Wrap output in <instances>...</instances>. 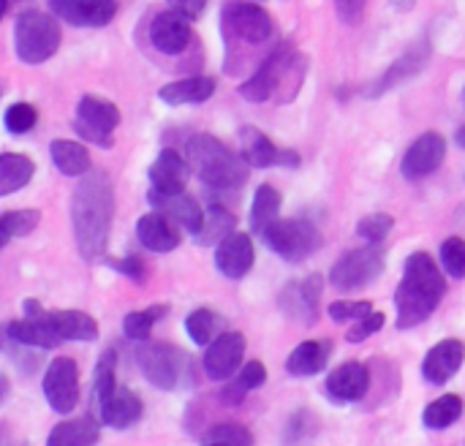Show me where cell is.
Masks as SVG:
<instances>
[{
	"mask_svg": "<svg viewBox=\"0 0 465 446\" xmlns=\"http://www.w3.org/2000/svg\"><path fill=\"white\" fill-rule=\"evenodd\" d=\"M114 215V191L106 172L95 169L82 177L71 196V223L79 256L84 262H106L109 232Z\"/></svg>",
	"mask_w": 465,
	"mask_h": 446,
	"instance_id": "obj_1",
	"label": "cell"
},
{
	"mask_svg": "<svg viewBox=\"0 0 465 446\" xmlns=\"http://www.w3.org/2000/svg\"><path fill=\"white\" fill-rule=\"evenodd\" d=\"M447 294V281L428 251H417L406 259L401 286L395 292V327L411 330L428 322Z\"/></svg>",
	"mask_w": 465,
	"mask_h": 446,
	"instance_id": "obj_2",
	"label": "cell"
},
{
	"mask_svg": "<svg viewBox=\"0 0 465 446\" xmlns=\"http://www.w3.org/2000/svg\"><path fill=\"white\" fill-rule=\"evenodd\" d=\"M185 158L191 164V172L210 188H242L251 172V164L242 158V153H234L210 134L191 136L185 144Z\"/></svg>",
	"mask_w": 465,
	"mask_h": 446,
	"instance_id": "obj_3",
	"label": "cell"
},
{
	"mask_svg": "<svg viewBox=\"0 0 465 446\" xmlns=\"http://www.w3.org/2000/svg\"><path fill=\"white\" fill-rule=\"evenodd\" d=\"M305 57L292 44H278L275 52L259 65V71L240 84V95L251 104H262L272 98L278 90H289V101L297 95L308 68Z\"/></svg>",
	"mask_w": 465,
	"mask_h": 446,
	"instance_id": "obj_4",
	"label": "cell"
},
{
	"mask_svg": "<svg viewBox=\"0 0 465 446\" xmlns=\"http://www.w3.org/2000/svg\"><path fill=\"white\" fill-rule=\"evenodd\" d=\"M60 38H63V30H60V19L54 14L30 8L16 16L14 44H16V55L22 63L38 65V63L49 60L57 52Z\"/></svg>",
	"mask_w": 465,
	"mask_h": 446,
	"instance_id": "obj_5",
	"label": "cell"
},
{
	"mask_svg": "<svg viewBox=\"0 0 465 446\" xmlns=\"http://www.w3.org/2000/svg\"><path fill=\"white\" fill-rule=\"evenodd\" d=\"M262 240L270 245V251H275L283 262H305L311 259L319 248H322V232L313 221L305 218H278L264 234Z\"/></svg>",
	"mask_w": 465,
	"mask_h": 446,
	"instance_id": "obj_6",
	"label": "cell"
},
{
	"mask_svg": "<svg viewBox=\"0 0 465 446\" xmlns=\"http://www.w3.org/2000/svg\"><path fill=\"white\" fill-rule=\"evenodd\" d=\"M384 273V251L379 245L357 248L341 256L330 270V286L338 292H357L371 286Z\"/></svg>",
	"mask_w": 465,
	"mask_h": 446,
	"instance_id": "obj_7",
	"label": "cell"
},
{
	"mask_svg": "<svg viewBox=\"0 0 465 446\" xmlns=\"http://www.w3.org/2000/svg\"><path fill=\"white\" fill-rule=\"evenodd\" d=\"M120 125V109L98 95H84L76 106L74 117V131L84 139L93 142L104 150L114 144V131Z\"/></svg>",
	"mask_w": 465,
	"mask_h": 446,
	"instance_id": "obj_8",
	"label": "cell"
},
{
	"mask_svg": "<svg viewBox=\"0 0 465 446\" xmlns=\"http://www.w3.org/2000/svg\"><path fill=\"white\" fill-rule=\"evenodd\" d=\"M185 365H188V357L177 346H169V343H150L139 352V368L144 379L163 392L180 384Z\"/></svg>",
	"mask_w": 465,
	"mask_h": 446,
	"instance_id": "obj_9",
	"label": "cell"
},
{
	"mask_svg": "<svg viewBox=\"0 0 465 446\" xmlns=\"http://www.w3.org/2000/svg\"><path fill=\"white\" fill-rule=\"evenodd\" d=\"M44 398L57 414H68L79 403V368L71 357H57L46 365L41 382Z\"/></svg>",
	"mask_w": 465,
	"mask_h": 446,
	"instance_id": "obj_10",
	"label": "cell"
},
{
	"mask_svg": "<svg viewBox=\"0 0 465 446\" xmlns=\"http://www.w3.org/2000/svg\"><path fill=\"white\" fill-rule=\"evenodd\" d=\"M223 25L248 44H264L272 35V16L262 5L245 0H229L223 5Z\"/></svg>",
	"mask_w": 465,
	"mask_h": 446,
	"instance_id": "obj_11",
	"label": "cell"
},
{
	"mask_svg": "<svg viewBox=\"0 0 465 446\" xmlns=\"http://www.w3.org/2000/svg\"><path fill=\"white\" fill-rule=\"evenodd\" d=\"M324 292V275L313 273L305 281H294L281 292V311L300 322V324H313L319 319V302Z\"/></svg>",
	"mask_w": 465,
	"mask_h": 446,
	"instance_id": "obj_12",
	"label": "cell"
},
{
	"mask_svg": "<svg viewBox=\"0 0 465 446\" xmlns=\"http://www.w3.org/2000/svg\"><path fill=\"white\" fill-rule=\"evenodd\" d=\"M240 153L242 158L253 166V169H267V166H297L300 158L294 150H281L272 144V139L253 128V125H242L240 131Z\"/></svg>",
	"mask_w": 465,
	"mask_h": 446,
	"instance_id": "obj_13",
	"label": "cell"
},
{
	"mask_svg": "<svg viewBox=\"0 0 465 446\" xmlns=\"http://www.w3.org/2000/svg\"><path fill=\"white\" fill-rule=\"evenodd\" d=\"M444 158H447V139L436 131H428L406 150L401 172L409 180H422L433 174L444 164Z\"/></svg>",
	"mask_w": 465,
	"mask_h": 446,
	"instance_id": "obj_14",
	"label": "cell"
},
{
	"mask_svg": "<svg viewBox=\"0 0 465 446\" xmlns=\"http://www.w3.org/2000/svg\"><path fill=\"white\" fill-rule=\"evenodd\" d=\"M245 357V335L242 332H221L204 352V373L213 382H223L237 373Z\"/></svg>",
	"mask_w": 465,
	"mask_h": 446,
	"instance_id": "obj_15",
	"label": "cell"
},
{
	"mask_svg": "<svg viewBox=\"0 0 465 446\" xmlns=\"http://www.w3.org/2000/svg\"><path fill=\"white\" fill-rule=\"evenodd\" d=\"M193 38V30H191V19L174 8L169 11H161L153 25H150V41L158 52L163 55H180L188 49Z\"/></svg>",
	"mask_w": 465,
	"mask_h": 446,
	"instance_id": "obj_16",
	"label": "cell"
},
{
	"mask_svg": "<svg viewBox=\"0 0 465 446\" xmlns=\"http://www.w3.org/2000/svg\"><path fill=\"white\" fill-rule=\"evenodd\" d=\"M253 259H256V251H253V240L251 234L245 232H234L229 234L223 243H218V251H215V267L223 278L229 281H240L251 273L253 267Z\"/></svg>",
	"mask_w": 465,
	"mask_h": 446,
	"instance_id": "obj_17",
	"label": "cell"
},
{
	"mask_svg": "<svg viewBox=\"0 0 465 446\" xmlns=\"http://www.w3.org/2000/svg\"><path fill=\"white\" fill-rule=\"evenodd\" d=\"M371 390V371L351 360V362H343L341 368H335L330 376H327V384H324V392L335 401V403H357L368 395Z\"/></svg>",
	"mask_w": 465,
	"mask_h": 446,
	"instance_id": "obj_18",
	"label": "cell"
},
{
	"mask_svg": "<svg viewBox=\"0 0 465 446\" xmlns=\"http://www.w3.org/2000/svg\"><path fill=\"white\" fill-rule=\"evenodd\" d=\"M465 362V343L458 338H447L441 343H436L428 354H425V362H422V376L425 382L441 387L447 384L450 379H455L460 373Z\"/></svg>",
	"mask_w": 465,
	"mask_h": 446,
	"instance_id": "obj_19",
	"label": "cell"
},
{
	"mask_svg": "<svg viewBox=\"0 0 465 446\" xmlns=\"http://www.w3.org/2000/svg\"><path fill=\"white\" fill-rule=\"evenodd\" d=\"M188 177H191V164H188V158H183L174 150L158 153V158L150 166V185L158 193H180V191H185Z\"/></svg>",
	"mask_w": 465,
	"mask_h": 446,
	"instance_id": "obj_20",
	"label": "cell"
},
{
	"mask_svg": "<svg viewBox=\"0 0 465 446\" xmlns=\"http://www.w3.org/2000/svg\"><path fill=\"white\" fill-rule=\"evenodd\" d=\"M147 199H150V204L155 210H161L163 215L177 221L191 234H196L202 229V223H204V213H202L199 202L193 196H188L185 191H180V193H158V191L150 188Z\"/></svg>",
	"mask_w": 465,
	"mask_h": 446,
	"instance_id": "obj_21",
	"label": "cell"
},
{
	"mask_svg": "<svg viewBox=\"0 0 465 446\" xmlns=\"http://www.w3.org/2000/svg\"><path fill=\"white\" fill-rule=\"evenodd\" d=\"M136 237L153 253H169L180 245V232H177L174 221L169 215H163L161 210H153L139 218Z\"/></svg>",
	"mask_w": 465,
	"mask_h": 446,
	"instance_id": "obj_22",
	"label": "cell"
},
{
	"mask_svg": "<svg viewBox=\"0 0 465 446\" xmlns=\"http://www.w3.org/2000/svg\"><path fill=\"white\" fill-rule=\"evenodd\" d=\"M5 338L16 346H30V349H57L63 343V338L52 330V324L46 322V316L41 319H19V322H8L5 327Z\"/></svg>",
	"mask_w": 465,
	"mask_h": 446,
	"instance_id": "obj_23",
	"label": "cell"
},
{
	"mask_svg": "<svg viewBox=\"0 0 465 446\" xmlns=\"http://www.w3.org/2000/svg\"><path fill=\"white\" fill-rule=\"evenodd\" d=\"M114 368H117V352L106 349L93 371V387H90V417L101 422V414L106 409V403L112 401V395L117 392V379H114Z\"/></svg>",
	"mask_w": 465,
	"mask_h": 446,
	"instance_id": "obj_24",
	"label": "cell"
},
{
	"mask_svg": "<svg viewBox=\"0 0 465 446\" xmlns=\"http://www.w3.org/2000/svg\"><path fill=\"white\" fill-rule=\"evenodd\" d=\"M330 357H332V341H305L289 354L286 371L297 379L316 376L327 368Z\"/></svg>",
	"mask_w": 465,
	"mask_h": 446,
	"instance_id": "obj_25",
	"label": "cell"
},
{
	"mask_svg": "<svg viewBox=\"0 0 465 446\" xmlns=\"http://www.w3.org/2000/svg\"><path fill=\"white\" fill-rule=\"evenodd\" d=\"M98 436H101V422L87 414L54 425L46 439V446H95Z\"/></svg>",
	"mask_w": 465,
	"mask_h": 446,
	"instance_id": "obj_26",
	"label": "cell"
},
{
	"mask_svg": "<svg viewBox=\"0 0 465 446\" xmlns=\"http://www.w3.org/2000/svg\"><path fill=\"white\" fill-rule=\"evenodd\" d=\"M215 93V79L213 76H188L172 84H163L158 90L161 101L169 106H183V104H202L207 98H213Z\"/></svg>",
	"mask_w": 465,
	"mask_h": 446,
	"instance_id": "obj_27",
	"label": "cell"
},
{
	"mask_svg": "<svg viewBox=\"0 0 465 446\" xmlns=\"http://www.w3.org/2000/svg\"><path fill=\"white\" fill-rule=\"evenodd\" d=\"M142 411H144V406H142L139 395H134L125 387H117V392L112 395V401L106 403V409L101 414V425L114 428V431H125L142 420Z\"/></svg>",
	"mask_w": 465,
	"mask_h": 446,
	"instance_id": "obj_28",
	"label": "cell"
},
{
	"mask_svg": "<svg viewBox=\"0 0 465 446\" xmlns=\"http://www.w3.org/2000/svg\"><path fill=\"white\" fill-rule=\"evenodd\" d=\"M46 322L63 341H95L98 338L95 319L82 311H52L46 313Z\"/></svg>",
	"mask_w": 465,
	"mask_h": 446,
	"instance_id": "obj_29",
	"label": "cell"
},
{
	"mask_svg": "<svg viewBox=\"0 0 465 446\" xmlns=\"http://www.w3.org/2000/svg\"><path fill=\"white\" fill-rule=\"evenodd\" d=\"M49 155H52V164L57 166V172L65 177H84L90 172V155L79 142L54 139L49 144Z\"/></svg>",
	"mask_w": 465,
	"mask_h": 446,
	"instance_id": "obj_30",
	"label": "cell"
},
{
	"mask_svg": "<svg viewBox=\"0 0 465 446\" xmlns=\"http://www.w3.org/2000/svg\"><path fill=\"white\" fill-rule=\"evenodd\" d=\"M428 57H430V46H428V44L414 46V49H411V52H406L395 65H390V71L379 79V84H376V90H373V93H376V95H381V93H387V90L398 87L401 82H406L409 76L420 74V71L425 68Z\"/></svg>",
	"mask_w": 465,
	"mask_h": 446,
	"instance_id": "obj_31",
	"label": "cell"
},
{
	"mask_svg": "<svg viewBox=\"0 0 465 446\" xmlns=\"http://www.w3.org/2000/svg\"><path fill=\"white\" fill-rule=\"evenodd\" d=\"M35 174V164L19 153L0 155V196H11L14 191L25 188Z\"/></svg>",
	"mask_w": 465,
	"mask_h": 446,
	"instance_id": "obj_32",
	"label": "cell"
},
{
	"mask_svg": "<svg viewBox=\"0 0 465 446\" xmlns=\"http://www.w3.org/2000/svg\"><path fill=\"white\" fill-rule=\"evenodd\" d=\"M237 218L226 210V207H210L207 213H204V223H202V229L193 234V243H199V245H218V243H223L229 234H234L237 229Z\"/></svg>",
	"mask_w": 465,
	"mask_h": 446,
	"instance_id": "obj_33",
	"label": "cell"
},
{
	"mask_svg": "<svg viewBox=\"0 0 465 446\" xmlns=\"http://www.w3.org/2000/svg\"><path fill=\"white\" fill-rule=\"evenodd\" d=\"M281 218V193L272 185H259L251 207V229L256 234H264L275 221Z\"/></svg>",
	"mask_w": 465,
	"mask_h": 446,
	"instance_id": "obj_34",
	"label": "cell"
},
{
	"mask_svg": "<svg viewBox=\"0 0 465 446\" xmlns=\"http://www.w3.org/2000/svg\"><path fill=\"white\" fill-rule=\"evenodd\" d=\"M463 409L465 406L460 395H441V398H436L433 403L425 406L422 422L430 431H447V428H452L463 417Z\"/></svg>",
	"mask_w": 465,
	"mask_h": 446,
	"instance_id": "obj_35",
	"label": "cell"
},
{
	"mask_svg": "<svg viewBox=\"0 0 465 446\" xmlns=\"http://www.w3.org/2000/svg\"><path fill=\"white\" fill-rule=\"evenodd\" d=\"M264 382H267V368H264L259 360H253V362H248V365H242V368H240V376H237L232 384H226V390H223L221 395H223V401H226V403L237 406V403H242V401H245V395H248V392H253V390L264 387Z\"/></svg>",
	"mask_w": 465,
	"mask_h": 446,
	"instance_id": "obj_36",
	"label": "cell"
},
{
	"mask_svg": "<svg viewBox=\"0 0 465 446\" xmlns=\"http://www.w3.org/2000/svg\"><path fill=\"white\" fill-rule=\"evenodd\" d=\"M185 332L196 346H210L221 335V316L210 308H196L185 319Z\"/></svg>",
	"mask_w": 465,
	"mask_h": 446,
	"instance_id": "obj_37",
	"label": "cell"
},
{
	"mask_svg": "<svg viewBox=\"0 0 465 446\" xmlns=\"http://www.w3.org/2000/svg\"><path fill=\"white\" fill-rule=\"evenodd\" d=\"M41 221L38 210H8L0 218V245H8L11 237H27Z\"/></svg>",
	"mask_w": 465,
	"mask_h": 446,
	"instance_id": "obj_38",
	"label": "cell"
},
{
	"mask_svg": "<svg viewBox=\"0 0 465 446\" xmlns=\"http://www.w3.org/2000/svg\"><path fill=\"white\" fill-rule=\"evenodd\" d=\"M166 316V305H153L144 311H134L123 319V332L128 341H147L153 327L158 324V319Z\"/></svg>",
	"mask_w": 465,
	"mask_h": 446,
	"instance_id": "obj_39",
	"label": "cell"
},
{
	"mask_svg": "<svg viewBox=\"0 0 465 446\" xmlns=\"http://www.w3.org/2000/svg\"><path fill=\"white\" fill-rule=\"evenodd\" d=\"M35 123H38V112H35V106L33 104H27V101H16V104H11L8 109H5V114H3V125H5V131L8 134H27V131H33L35 128Z\"/></svg>",
	"mask_w": 465,
	"mask_h": 446,
	"instance_id": "obj_40",
	"label": "cell"
},
{
	"mask_svg": "<svg viewBox=\"0 0 465 446\" xmlns=\"http://www.w3.org/2000/svg\"><path fill=\"white\" fill-rule=\"evenodd\" d=\"M202 446H253V436L248 433V428L226 422V425L213 428L204 436V444Z\"/></svg>",
	"mask_w": 465,
	"mask_h": 446,
	"instance_id": "obj_41",
	"label": "cell"
},
{
	"mask_svg": "<svg viewBox=\"0 0 465 446\" xmlns=\"http://www.w3.org/2000/svg\"><path fill=\"white\" fill-rule=\"evenodd\" d=\"M441 267L447 270L450 278L463 281L465 278V240L463 237H450L441 245Z\"/></svg>",
	"mask_w": 465,
	"mask_h": 446,
	"instance_id": "obj_42",
	"label": "cell"
},
{
	"mask_svg": "<svg viewBox=\"0 0 465 446\" xmlns=\"http://www.w3.org/2000/svg\"><path fill=\"white\" fill-rule=\"evenodd\" d=\"M392 226H395V218H392V215L376 213V215H368V218H362V221L357 223V234H360L365 243L379 245V243H384V240L390 237Z\"/></svg>",
	"mask_w": 465,
	"mask_h": 446,
	"instance_id": "obj_43",
	"label": "cell"
},
{
	"mask_svg": "<svg viewBox=\"0 0 465 446\" xmlns=\"http://www.w3.org/2000/svg\"><path fill=\"white\" fill-rule=\"evenodd\" d=\"M120 8V0H79V11L84 25L90 27H104L114 19Z\"/></svg>",
	"mask_w": 465,
	"mask_h": 446,
	"instance_id": "obj_44",
	"label": "cell"
},
{
	"mask_svg": "<svg viewBox=\"0 0 465 446\" xmlns=\"http://www.w3.org/2000/svg\"><path fill=\"white\" fill-rule=\"evenodd\" d=\"M371 313H373V302H368V300H360V302H332L330 305V319L338 322V324L360 322V319H365Z\"/></svg>",
	"mask_w": 465,
	"mask_h": 446,
	"instance_id": "obj_45",
	"label": "cell"
},
{
	"mask_svg": "<svg viewBox=\"0 0 465 446\" xmlns=\"http://www.w3.org/2000/svg\"><path fill=\"white\" fill-rule=\"evenodd\" d=\"M384 324H387V316L379 313V311H373L371 316H365V319H360V322L351 324V330L346 332V341H349V343H362V341H368L371 335H376Z\"/></svg>",
	"mask_w": 465,
	"mask_h": 446,
	"instance_id": "obj_46",
	"label": "cell"
},
{
	"mask_svg": "<svg viewBox=\"0 0 465 446\" xmlns=\"http://www.w3.org/2000/svg\"><path fill=\"white\" fill-rule=\"evenodd\" d=\"M46 5H49V14H54L60 22L74 25V27L84 25L82 11H79V0H46Z\"/></svg>",
	"mask_w": 465,
	"mask_h": 446,
	"instance_id": "obj_47",
	"label": "cell"
},
{
	"mask_svg": "<svg viewBox=\"0 0 465 446\" xmlns=\"http://www.w3.org/2000/svg\"><path fill=\"white\" fill-rule=\"evenodd\" d=\"M109 267H114L117 273H123L125 278H131L134 283H144L147 278V264L136 256H125V259H106Z\"/></svg>",
	"mask_w": 465,
	"mask_h": 446,
	"instance_id": "obj_48",
	"label": "cell"
},
{
	"mask_svg": "<svg viewBox=\"0 0 465 446\" xmlns=\"http://www.w3.org/2000/svg\"><path fill=\"white\" fill-rule=\"evenodd\" d=\"M365 5L368 0H335V11H338V19L349 27H357L365 16Z\"/></svg>",
	"mask_w": 465,
	"mask_h": 446,
	"instance_id": "obj_49",
	"label": "cell"
},
{
	"mask_svg": "<svg viewBox=\"0 0 465 446\" xmlns=\"http://www.w3.org/2000/svg\"><path fill=\"white\" fill-rule=\"evenodd\" d=\"M166 3H169V8H174V11L185 14L188 19L202 16V14H204V8H207V0H166Z\"/></svg>",
	"mask_w": 465,
	"mask_h": 446,
	"instance_id": "obj_50",
	"label": "cell"
},
{
	"mask_svg": "<svg viewBox=\"0 0 465 446\" xmlns=\"http://www.w3.org/2000/svg\"><path fill=\"white\" fill-rule=\"evenodd\" d=\"M455 142H458V147H463L465 150V125L458 131V134H455Z\"/></svg>",
	"mask_w": 465,
	"mask_h": 446,
	"instance_id": "obj_51",
	"label": "cell"
}]
</instances>
